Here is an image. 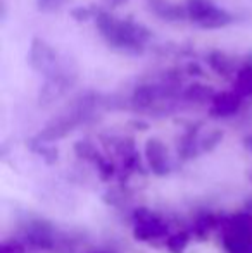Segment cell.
<instances>
[{
  "mask_svg": "<svg viewBox=\"0 0 252 253\" xmlns=\"http://www.w3.org/2000/svg\"><path fill=\"white\" fill-rule=\"evenodd\" d=\"M94 253H109V252H94Z\"/></svg>",
  "mask_w": 252,
  "mask_h": 253,
  "instance_id": "obj_28",
  "label": "cell"
},
{
  "mask_svg": "<svg viewBox=\"0 0 252 253\" xmlns=\"http://www.w3.org/2000/svg\"><path fill=\"white\" fill-rule=\"evenodd\" d=\"M0 253H24V245L17 240H9L2 243Z\"/></svg>",
  "mask_w": 252,
  "mask_h": 253,
  "instance_id": "obj_24",
  "label": "cell"
},
{
  "mask_svg": "<svg viewBox=\"0 0 252 253\" xmlns=\"http://www.w3.org/2000/svg\"><path fill=\"white\" fill-rule=\"evenodd\" d=\"M187 73L190 74V76H202V69H201V66H199V64H189V66H187Z\"/></svg>",
  "mask_w": 252,
  "mask_h": 253,
  "instance_id": "obj_26",
  "label": "cell"
},
{
  "mask_svg": "<svg viewBox=\"0 0 252 253\" xmlns=\"http://www.w3.org/2000/svg\"><path fill=\"white\" fill-rule=\"evenodd\" d=\"M78 81V69L76 66H71L69 62L62 59V64L54 74L45 78L44 84L38 90V105L49 107L57 100H61L67 91L74 88Z\"/></svg>",
  "mask_w": 252,
  "mask_h": 253,
  "instance_id": "obj_4",
  "label": "cell"
},
{
  "mask_svg": "<svg viewBox=\"0 0 252 253\" xmlns=\"http://www.w3.org/2000/svg\"><path fill=\"white\" fill-rule=\"evenodd\" d=\"M233 90L242 98L252 97V66L244 62L233 78Z\"/></svg>",
  "mask_w": 252,
  "mask_h": 253,
  "instance_id": "obj_15",
  "label": "cell"
},
{
  "mask_svg": "<svg viewBox=\"0 0 252 253\" xmlns=\"http://www.w3.org/2000/svg\"><path fill=\"white\" fill-rule=\"evenodd\" d=\"M205 62H207L209 69L212 73H216L221 78H226V80L235 78L237 71H239L235 67V60L223 50H211L205 55Z\"/></svg>",
  "mask_w": 252,
  "mask_h": 253,
  "instance_id": "obj_12",
  "label": "cell"
},
{
  "mask_svg": "<svg viewBox=\"0 0 252 253\" xmlns=\"http://www.w3.org/2000/svg\"><path fill=\"white\" fill-rule=\"evenodd\" d=\"M74 153H76L80 159L88 160V162H94L97 164L99 160L102 159L104 155H101V152L95 148V145L88 140H80L74 143Z\"/></svg>",
  "mask_w": 252,
  "mask_h": 253,
  "instance_id": "obj_17",
  "label": "cell"
},
{
  "mask_svg": "<svg viewBox=\"0 0 252 253\" xmlns=\"http://www.w3.org/2000/svg\"><path fill=\"white\" fill-rule=\"evenodd\" d=\"M216 226H221L218 215H214V213H202L194 222V234L199 240H204V238L211 233L212 227H216Z\"/></svg>",
  "mask_w": 252,
  "mask_h": 253,
  "instance_id": "obj_16",
  "label": "cell"
},
{
  "mask_svg": "<svg viewBox=\"0 0 252 253\" xmlns=\"http://www.w3.org/2000/svg\"><path fill=\"white\" fill-rule=\"evenodd\" d=\"M218 91L212 86H207V84L202 83H192L190 86H187L185 90L182 91L183 100L190 102V103H211L212 98L216 97Z\"/></svg>",
  "mask_w": 252,
  "mask_h": 253,
  "instance_id": "obj_14",
  "label": "cell"
},
{
  "mask_svg": "<svg viewBox=\"0 0 252 253\" xmlns=\"http://www.w3.org/2000/svg\"><path fill=\"white\" fill-rule=\"evenodd\" d=\"M69 3V0H37V9L40 12H57L62 7H66Z\"/></svg>",
  "mask_w": 252,
  "mask_h": 253,
  "instance_id": "obj_22",
  "label": "cell"
},
{
  "mask_svg": "<svg viewBox=\"0 0 252 253\" xmlns=\"http://www.w3.org/2000/svg\"><path fill=\"white\" fill-rule=\"evenodd\" d=\"M128 0H102V3L105 5V9H118V7L125 5Z\"/></svg>",
  "mask_w": 252,
  "mask_h": 253,
  "instance_id": "obj_25",
  "label": "cell"
},
{
  "mask_svg": "<svg viewBox=\"0 0 252 253\" xmlns=\"http://www.w3.org/2000/svg\"><path fill=\"white\" fill-rule=\"evenodd\" d=\"M97 172H99V177H101L102 181H109L112 176H114V172H116V167H114V164L111 162V160H107L105 157H102L101 160H99L97 164Z\"/></svg>",
  "mask_w": 252,
  "mask_h": 253,
  "instance_id": "obj_23",
  "label": "cell"
},
{
  "mask_svg": "<svg viewBox=\"0 0 252 253\" xmlns=\"http://www.w3.org/2000/svg\"><path fill=\"white\" fill-rule=\"evenodd\" d=\"M221 241L226 253H252V213L239 212L223 220Z\"/></svg>",
  "mask_w": 252,
  "mask_h": 253,
  "instance_id": "obj_2",
  "label": "cell"
},
{
  "mask_svg": "<svg viewBox=\"0 0 252 253\" xmlns=\"http://www.w3.org/2000/svg\"><path fill=\"white\" fill-rule=\"evenodd\" d=\"M95 28L109 47L138 55L144 53L145 45L152 38V31L145 24L135 21L133 17L118 19L107 9H99L95 16Z\"/></svg>",
  "mask_w": 252,
  "mask_h": 253,
  "instance_id": "obj_1",
  "label": "cell"
},
{
  "mask_svg": "<svg viewBox=\"0 0 252 253\" xmlns=\"http://www.w3.org/2000/svg\"><path fill=\"white\" fill-rule=\"evenodd\" d=\"M147 7L154 16H157L162 21L176 23V21L189 19L185 3L169 2V0H152V2H147Z\"/></svg>",
  "mask_w": 252,
  "mask_h": 253,
  "instance_id": "obj_11",
  "label": "cell"
},
{
  "mask_svg": "<svg viewBox=\"0 0 252 253\" xmlns=\"http://www.w3.org/2000/svg\"><path fill=\"white\" fill-rule=\"evenodd\" d=\"M133 236L137 241H152L159 240V238H168L169 236V227L157 213H154L149 209H140L135 210L133 213Z\"/></svg>",
  "mask_w": 252,
  "mask_h": 253,
  "instance_id": "obj_6",
  "label": "cell"
},
{
  "mask_svg": "<svg viewBox=\"0 0 252 253\" xmlns=\"http://www.w3.org/2000/svg\"><path fill=\"white\" fill-rule=\"evenodd\" d=\"M244 145H246L247 150L252 152V133L249 134V136H246V140H244Z\"/></svg>",
  "mask_w": 252,
  "mask_h": 253,
  "instance_id": "obj_27",
  "label": "cell"
},
{
  "mask_svg": "<svg viewBox=\"0 0 252 253\" xmlns=\"http://www.w3.org/2000/svg\"><path fill=\"white\" fill-rule=\"evenodd\" d=\"M28 64H30L33 71H37V73L44 74L47 78L59 69V66L62 64V59L49 42H45L40 37H33L30 52H28Z\"/></svg>",
  "mask_w": 252,
  "mask_h": 253,
  "instance_id": "obj_5",
  "label": "cell"
},
{
  "mask_svg": "<svg viewBox=\"0 0 252 253\" xmlns=\"http://www.w3.org/2000/svg\"><path fill=\"white\" fill-rule=\"evenodd\" d=\"M244 98L235 90L218 91L212 102L209 103V116L212 117H232L242 109Z\"/></svg>",
  "mask_w": 252,
  "mask_h": 253,
  "instance_id": "obj_9",
  "label": "cell"
},
{
  "mask_svg": "<svg viewBox=\"0 0 252 253\" xmlns=\"http://www.w3.org/2000/svg\"><path fill=\"white\" fill-rule=\"evenodd\" d=\"M221 140H223V131H219V129L211 131V133H207V136H204L201 140V152L214 150Z\"/></svg>",
  "mask_w": 252,
  "mask_h": 253,
  "instance_id": "obj_21",
  "label": "cell"
},
{
  "mask_svg": "<svg viewBox=\"0 0 252 253\" xmlns=\"http://www.w3.org/2000/svg\"><path fill=\"white\" fill-rule=\"evenodd\" d=\"M201 124H190L178 143V155L182 160H189L201 152V140H199Z\"/></svg>",
  "mask_w": 252,
  "mask_h": 253,
  "instance_id": "obj_13",
  "label": "cell"
},
{
  "mask_svg": "<svg viewBox=\"0 0 252 253\" xmlns=\"http://www.w3.org/2000/svg\"><path fill=\"white\" fill-rule=\"evenodd\" d=\"M24 241L38 250H52L55 247V233L50 222L44 219H35L28 222L24 229Z\"/></svg>",
  "mask_w": 252,
  "mask_h": 253,
  "instance_id": "obj_7",
  "label": "cell"
},
{
  "mask_svg": "<svg viewBox=\"0 0 252 253\" xmlns=\"http://www.w3.org/2000/svg\"><path fill=\"white\" fill-rule=\"evenodd\" d=\"M97 12H99V9H95L94 5H78L69 10L71 17H73L76 23H87V21H90V19H95Z\"/></svg>",
  "mask_w": 252,
  "mask_h": 253,
  "instance_id": "obj_20",
  "label": "cell"
},
{
  "mask_svg": "<svg viewBox=\"0 0 252 253\" xmlns=\"http://www.w3.org/2000/svg\"><path fill=\"white\" fill-rule=\"evenodd\" d=\"M30 145H31V150L37 152L47 164H54L55 160H57V148L50 147V145H47V143H42V141L35 140V138L31 140Z\"/></svg>",
  "mask_w": 252,
  "mask_h": 253,
  "instance_id": "obj_19",
  "label": "cell"
},
{
  "mask_svg": "<svg viewBox=\"0 0 252 253\" xmlns=\"http://www.w3.org/2000/svg\"><path fill=\"white\" fill-rule=\"evenodd\" d=\"M189 21L202 30H221L235 21L230 10L216 5L212 0H185Z\"/></svg>",
  "mask_w": 252,
  "mask_h": 253,
  "instance_id": "obj_3",
  "label": "cell"
},
{
  "mask_svg": "<svg viewBox=\"0 0 252 253\" xmlns=\"http://www.w3.org/2000/svg\"><path fill=\"white\" fill-rule=\"evenodd\" d=\"M162 98V93L159 90L157 84H152V83H140L133 88L131 91V98L130 103L138 110H151L157 105Z\"/></svg>",
  "mask_w": 252,
  "mask_h": 253,
  "instance_id": "obj_10",
  "label": "cell"
},
{
  "mask_svg": "<svg viewBox=\"0 0 252 253\" xmlns=\"http://www.w3.org/2000/svg\"><path fill=\"white\" fill-rule=\"evenodd\" d=\"M144 152L151 172L159 177L168 176L169 170H171V166H169V157H168V150H166V145L159 138H149L145 141Z\"/></svg>",
  "mask_w": 252,
  "mask_h": 253,
  "instance_id": "obj_8",
  "label": "cell"
},
{
  "mask_svg": "<svg viewBox=\"0 0 252 253\" xmlns=\"http://www.w3.org/2000/svg\"><path fill=\"white\" fill-rule=\"evenodd\" d=\"M189 243H190V233H187V231L173 233L164 240L166 248L171 253H183L187 250V247H189Z\"/></svg>",
  "mask_w": 252,
  "mask_h": 253,
  "instance_id": "obj_18",
  "label": "cell"
}]
</instances>
